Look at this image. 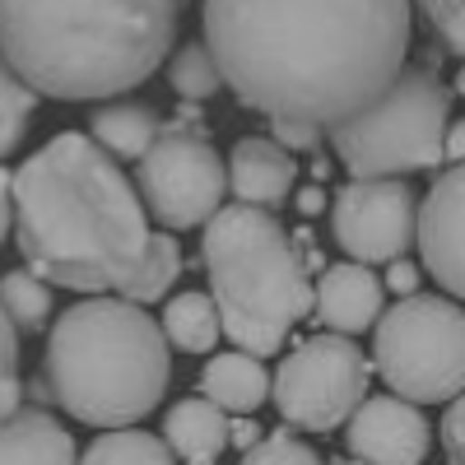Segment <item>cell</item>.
<instances>
[{"mask_svg":"<svg viewBox=\"0 0 465 465\" xmlns=\"http://www.w3.org/2000/svg\"><path fill=\"white\" fill-rule=\"evenodd\" d=\"M410 0H205L223 84L261 116L340 126L396 84Z\"/></svg>","mask_w":465,"mask_h":465,"instance_id":"cell-1","label":"cell"},{"mask_svg":"<svg viewBox=\"0 0 465 465\" xmlns=\"http://www.w3.org/2000/svg\"><path fill=\"white\" fill-rule=\"evenodd\" d=\"M140 186L84 135H52L15 173V242L33 275L56 289H122L149 247Z\"/></svg>","mask_w":465,"mask_h":465,"instance_id":"cell-2","label":"cell"},{"mask_svg":"<svg viewBox=\"0 0 465 465\" xmlns=\"http://www.w3.org/2000/svg\"><path fill=\"white\" fill-rule=\"evenodd\" d=\"M177 0H0V52L61 103L122 98L163 65Z\"/></svg>","mask_w":465,"mask_h":465,"instance_id":"cell-3","label":"cell"},{"mask_svg":"<svg viewBox=\"0 0 465 465\" xmlns=\"http://www.w3.org/2000/svg\"><path fill=\"white\" fill-rule=\"evenodd\" d=\"M43 377L70 419L89 429H131L159 410L173 381L163 322L122 293H89L56 317Z\"/></svg>","mask_w":465,"mask_h":465,"instance_id":"cell-4","label":"cell"},{"mask_svg":"<svg viewBox=\"0 0 465 465\" xmlns=\"http://www.w3.org/2000/svg\"><path fill=\"white\" fill-rule=\"evenodd\" d=\"M201 261L223 335L256 359L280 354L293 326L317 307L302 252L261 205H223L205 223Z\"/></svg>","mask_w":465,"mask_h":465,"instance_id":"cell-5","label":"cell"},{"mask_svg":"<svg viewBox=\"0 0 465 465\" xmlns=\"http://www.w3.org/2000/svg\"><path fill=\"white\" fill-rule=\"evenodd\" d=\"M447 126L451 89L433 65H405L377 103L331 126V144L349 177H405L447 159Z\"/></svg>","mask_w":465,"mask_h":465,"instance_id":"cell-6","label":"cell"},{"mask_svg":"<svg viewBox=\"0 0 465 465\" xmlns=\"http://www.w3.org/2000/svg\"><path fill=\"white\" fill-rule=\"evenodd\" d=\"M372 368L414 405H447L465 391V307L438 293L391 302L372 326Z\"/></svg>","mask_w":465,"mask_h":465,"instance_id":"cell-7","label":"cell"},{"mask_svg":"<svg viewBox=\"0 0 465 465\" xmlns=\"http://www.w3.org/2000/svg\"><path fill=\"white\" fill-rule=\"evenodd\" d=\"M372 363L354 335H312L289 349L280 372L270 377V401L280 419L302 433H335L368 401Z\"/></svg>","mask_w":465,"mask_h":465,"instance_id":"cell-8","label":"cell"},{"mask_svg":"<svg viewBox=\"0 0 465 465\" xmlns=\"http://www.w3.org/2000/svg\"><path fill=\"white\" fill-rule=\"evenodd\" d=\"M135 186L144 210L159 219L163 228H201L223 210L228 191V163L219 159V149L210 144L205 131L168 122L144 149V159L135 163Z\"/></svg>","mask_w":465,"mask_h":465,"instance_id":"cell-9","label":"cell"},{"mask_svg":"<svg viewBox=\"0 0 465 465\" xmlns=\"http://www.w3.org/2000/svg\"><path fill=\"white\" fill-rule=\"evenodd\" d=\"M331 228L349 261L391 265L419 238V196L401 177H349L335 191Z\"/></svg>","mask_w":465,"mask_h":465,"instance_id":"cell-10","label":"cell"},{"mask_svg":"<svg viewBox=\"0 0 465 465\" xmlns=\"http://www.w3.org/2000/svg\"><path fill=\"white\" fill-rule=\"evenodd\" d=\"M344 447L368 465H423L433 447V429L423 410L405 396H368L344 423Z\"/></svg>","mask_w":465,"mask_h":465,"instance_id":"cell-11","label":"cell"},{"mask_svg":"<svg viewBox=\"0 0 465 465\" xmlns=\"http://www.w3.org/2000/svg\"><path fill=\"white\" fill-rule=\"evenodd\" d=\"M419 252L429 275L465 302V159L451 163L419 205Z\"/></svg>","mask_w":465,"mask_h":465,"instance_id":"cell-12","label":"cell"},{"mask_svg":"<svg viewBox=\"0 0 465 465\" xmlns=\"http://www.w3.org/2000/svg\"><path fill=\"white\" fill-rule=\"evenodd\" d=\"M386 312V284L372 275L363 261L331 265L317 284V317L335 335H363Z\"/></svg>","mask_w":465,"mask_h":465,"instance_id":"cell-13","label":"cell"},{"mask_svg":"<svg viewBox=\"0 0 465 465\" xmlns=\"http://www.w3.org/2000/svg\"><path fill=\"white\" fill-rule=\"evenodd\" d=\"M293 182H298V163L293 153L265 135H242L228 153V186L242 205H261V210H275L280 201L293 196Z\"/></svg>","mask_w":465,"mask_h":465,"instance_id":"cell-14","label":"cell"},{"mask_svg":"<svg viewBox=\"0 0 465 465\" xmlns=\"http://www.w3.org/2000/svg\"><path fill=\"white\" fill-rule=\"evenodd\" d=\"M0 465H80V451L47 410L19 405L0 419Z\"/></svg>","mask_w":465,"mask_h":465,"instance_id":"cell-15","label":"cell"},{"mask_svg":"<svg viewBox=\"0 0 465 465\" xmlns=\"http://www.w3.org/2000/svg\"><path fill=\"white\" fill-rule=\"evenodd\" d=\"M163 442L182 465H219L228 451V414L210 396H186L163 419Z\"/></svg>","mask_w":465,"mask_h":465,"instance_id":"cell-16","label":"cell"},{"mask_svg":"<svg viewBox=\"0 0 465 465\" xmlns=\"http://www.w3.org/2000/svg\"><path fill=\"white\" fill-rule=\"evenodd\" d=\"M201 396H210L223 414H256L270 401V372L247 349H228L205 363Z\"/></svg>","mask_w":465,"mask_h":465,"instance_id":"cell-17","label":"cell"},{"mask_svg":"<svg viewBox=\"0 0 465 465\" xmlns=\"http://www.w3.org/2000/svg\"><path fill=\"white\" fill-rule=\"evenodd\" d=\"M94 140L112 153L116 163L122 159H131V163H140L144 159V149L159 140V131H163V122H159V112H153L149 103H135V98H116V103H103L98 112H94Z\"/></svg>","mask_w":465,"mask_h":465,"instance_id":"cell-18","label":"cell"},{"mask_svg":"<svg viewBox=\"0 0 465 465\" xmlns=\"http://www.w3.org/2000/svg\"><path fill=\"white\" fill-rule=\"evenodd\" d=\"M163 335L173 349H182V354H210V349L219 344L223 335V322H219V307L210 293H177L168 302L163 312Z\"/></svg>","mask_w":465,"mask_h":465,"instance_id":"cell-19","label":"cell"},{"mask_svg":"<svg viewBox=\"0 0 465 465\" xmlns=\"http://www.w3.org/2000/svg\"><path fill=\"white\" fill-rule=\"evenodd\" d=\"M177 275H182V247H177V238L163 228V232H149V247H144V261L135 265V275L116 289L122 298H131V302H159V298H168V289L177 284Z\"/></svg>","mask_w":465,"mask_h":465,"instance_id":"cell-20","label":"cell"},{"mask_svg":"<svg viewBox=\"0 0 465 465\" xmlns=\"http://www.w3.org/2000/svg\"><path fill=\"white\" fill-rule=\"evenodd\" d=\"M80 465H177V456L163 438H153L131 423V429H107L103 438H94L84 447Z\"/></svg>","mask_w":465,"mask_h":465,"instance_id":"cell-21","label":"cell"},{"mask_svg":"<svg viewBox=\"0 0 465 465\" xmlns=\"http://www.w3.org/2000/svg\"><path fill=\"white\" fill-rule=\"evenodd\" d=\"M52 284L43 275H33V270H10V275H0V307H5V317L15 322V331L33 335L52 322Z\"/></svg>","mask_w":465,"mask_h":465,"instance_id":"cell-22","label":"cell"},{"mask_svg":"<svg viewBox=\"0 0 465 465\" xmlns=\"http://www.w3.org/2000/svg\"><path fill=\"white\" fill-rule=\"evenodd\" d=\"M33 112H37V89L10 65V56L0 52V159H10L24 144Z\"/></svg>","mask_w":465,"mask_h":465,"instance_id":"cell-23","label":"cell"},{"mask_svg":"<svg viewBox=\"0 0 465 465\" xmlns=\"http://www.w3.org/2000/svg\"><path fill=\"white\" fill-rule=\"evenodd\" d=\"M168 84L177 98L186 103H210L223 89V70L210 52V43H186L177 47V56L168 61Z\"/></svg>","mask_w":465,"mask_h":465,"instance_id":"cell-24","label":"cell"},{"mask_svg":"<svg viewBox=\"0 0 465 465\" xmlns=\"http://www.w3.org/2000/svg\"><path fill=\"white\" fill-rule=\"evenodd\" d=\"M238 465H326V460L317 456L312 442H302L289 429H280V433H265L252 451H242Z\"/></svg>","mask_w":465,"mask_h":465,"instance_id":"cell-25","label":"cell"},{"mask_svg":"<svg viewBox=\"0 0 465 465\" xmlns=\"http://www.w3.org/2000/svg\"><path fill=\"white\" fill-rule=\"evenodd\" d=\"M410 5L423 15L438 43L465 61V0H410Z\"/></svg>","mask_w":465,"mask_h":465,"instance_id":"cell-26","label":"cell"},{"mask_svg":"<svg viewBox=\"0 0 465 465\" xmlns=\"http://www.w3.org/2000/svg\"><path fill=\"white\" fill-rule=\"evenodd\" d=\"M24 401V381H19V331L0 307V419L15 414Z\"/></svg>","mask_w":465,"mask_h":465,"instance_id":"cell-27","label":"cell"},{"mask_svg":"<svg viewBox=\"0 0 465 465\" xmlns=\"http://www.w3.org/2000/svg\"><path fill=\"white\" fill-rule=\"evenodd\" d=\"M270 140L284 144L289 153H307V149H317L322 126H312V122H298V116H270Z\"/></svg>","mask_w":465,"mask_h":465,"instance_id":"cell-28","label":"cell"},{"mask_svg":"<svg viewBox=\"0 0 465 465\" xmlns=\"http://www.w3.org/2000/svg\"><path fill=\"white\" fill-rule=\"evenodd\" d=\"M442 451H447V465H465V391L456 401H447V414H442Z\"/></svg>","mask_w":465,"mask_h":465,"instance_id":"cell-29","label":"cell"},{"mask_svg":"<svg viewBox=\"0 0 465 465\" xmlns=\"http://www.w3.org/2000/svg\"><path fill=\"white\" fill-rule=\"evenodd\" d=\"M261 438H265V433H261V423H256L252 414H232V419H228V447L252 451Z\"/></svg>","mask_w":465,"mask_h":465,"instance_id":"cell-30","label":"cell"},{"mask_svg":"<svg viewBox=\"0 0 465 465\" xmlns=\"http://www.w3.org/2000/svg\"><path fill=\"white\" fill-rule=\"evenodd\" d=\"M10 228H15V173L0 168V247H5Z\"/></svg>","mask_w":465,"mask_h":465,"instance_id":"cell-31","label":"cell"},{"mask_svg":"<svg viewBox=\"0 0 465 465\" xmlns=\"http://www.w3.org/2000/svg\"><path fill=\"white\" fill-rule=\"evenodd\" d=\"M386 284H391L396 293H405V298H410V293L419 289V270H414L405 256H396V261H391V270H386Z\"/></svg>","mask_w":465,"mask_h":465,"instance_id":"cell-32","label":"cell"},{"mask_svg":"<svg viewBox=\"0 0 465 465\" xmlns=\"http://www.w3.org/2000/svg\"><path fill=\"white\" fill-rule=\"evenodd\" d=\"M447 159H451V163H460V159H465V122L447 126Z\"/></svg>","mask_w":465,"mask_h":465,"instance_id":"cell-33","label":"cell"},{"mask_svg":"<svg viewBox=\"0 0 465 465\" xmlns=\"http://www.w3.org/2000/svg\"><path fill=\"white\" fill-rule=\"evenodd\" d=\"M326 205V196H322V186H312V191H302V196H298V210L302 214H317Z\"/></svg>","mask_w":465,"mask_h":465,"instance_id":"cell-34","label":"cell"},{"mask_svg":"<svg viewBox=\"0 0 465 465\" xmlns=\"http://www.w3.org/2000/svg\"><path fill=\"white\" fill-rule=\"evenodd\" d=\"M451 89H456V94L465 98V65H460V74H456V84H451Z\"/></svg>","mask_w":465,"mask_h":465,"instance_id":"cell-35","label":"cell"},{"mask_svg":"<svg viewBox=\"0 0 465 465\" xmlns=\"http://www.w3.org/2000/svg\"><path fill=\"white\" fill-rule=\"evenodd\" d=\"M335 465H368V460H359V456H349V460H335Z\"/></svg>","mask_w":465,"mask_h":465,"instance_id":"cell-36","label":"cell"}]
</instances>
